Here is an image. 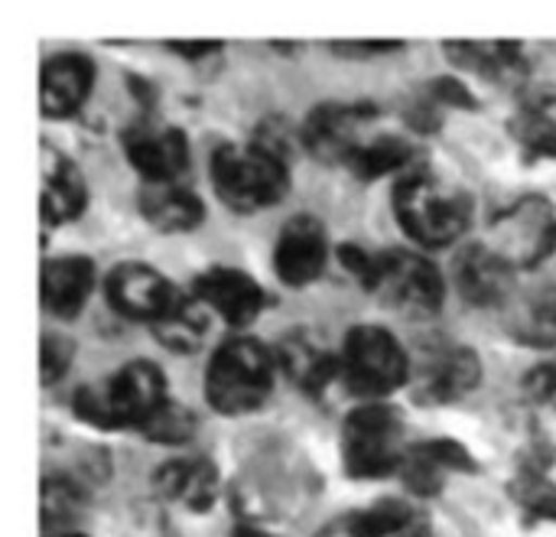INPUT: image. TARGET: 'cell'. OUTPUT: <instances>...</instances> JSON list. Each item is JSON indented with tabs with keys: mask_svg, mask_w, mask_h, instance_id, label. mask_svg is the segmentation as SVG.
<instances>
[{
	"mask_svg": "<svg viewBox=\"0 0 556 537\" xmlns=\"http://www.w3.org/2000/svg\"><path fill=\"white\" fill-rule=\"evenodd\" d=\"M166 378L153 362H130L121 372L75 391V417L101 430L143 427L163 404Z\"/></svg>",
	"mask_w": 556,
	"mask_h": 537,
	"instance_id": "6da1fadb",
	"label": "cell"
},
{
	"mask_svg": "<svg viewBox=\"0 0 556 537\" xmlns=\"http://www.w3.org/2000/svg\"><path fill=\"white\" fill-rule=\"evenodd\" d=\"M401 228L424 248H443L463 238L472 222V196L427 170H410L394 189Z\"/></svg>",
	"mask_w": 556,
	"mask_h": 537,
	"instance_id": "7a4b0ae2",
	"label": "cell"
},
{
	"mask_svg": "<svg viewBox=\"0 0 556 537\" xmlns=\"http://www.w3.org/2000/svg\"><path fill=\"white\" fill-rule=\"evenodd\" d=\"M274 369L277 355L270 349H264L257 339L235 336L208 362L205 398L218 414L228 417L257 411L274 388Z\"/></svg>",
	"mask_w": 556,
	"mask_h": 537,
	"instance_id": "3957f363",
	"label": "cell"
},
{
	"mask_svg": "<svg viewBox=\"0 0 556 537\" xmlns=\"http://www.w3.org/2000/svg\"><path fill=\"white\" fill-rule=\"evenodd\" d=\"M290 163L270 157L257 143H222L212 153V183L218 199L235 212H257L290 189Z\"/></svg>",
	"mask_w": 556,
	"mask_h": 537,
	"instance_id": "277c9868",
	"label": "cell"
},
{
	"mask_svg": "<svg viewBox=\"0 0 556 537\" xmlns=\"http://www.w3.org/2000/svg\"><path fill=\"white\" fill-rule=\"evenodd\" d=\"M404 414L391 404L368 401L345 417L342 427V460L355 479H381L401 473L407 457Z\"/></svg>",
	"mask_w": 556,
	"mask_h": 537,
	"instance_id": "5b68a950",
	"label": "cell"
},
{
	"mask_svg": "<svg viewBox=\"0 0 556 537\" xmlns=\"http://www.w3.org/2000/svg\"><path fill=\"white\" fill-rule=\"evenodd\" d=\"M342 378L362 398H384L410 382V355L381 326H355L342 342Z\"/></svg>",
	"mask_w": 556,
	"mask_h": 537,
	"instance_id": "8992f818",
	"label": "cell"
},
{
	"mask_svg": "<svg viewBox=\"0 0 556 537\" xmlns=\"http://www.w3.org/2000/svg\"><path fill=\"white\" fill-rule=\"evenodd\" d=\"M511 271L538 267L556 248V205L547 196H525L489 225L485 241Z\"/></svg>",
	"mask_w": 556,
	"mask_h": 537,
	"instance_id": "52a82bcc",
	"label": "cell"
},
{
	"mask_svg": "<svg viewBox=\"0 0 556 537\" xmlns=\"http://www.w3.org/2000/svg\"><path fill=\"white\" fill-rule=\"evenodd\" d=\"M371 294H378L384 307L410 320H427L443 310L446 287H443V274L437 271V264H430L417 251L394 248V251H381L378 280Z\"/></svg>",
	"mask_w": 556,
	"mask_h": 537,
	"instance_id": "ba28073f",
	"label": "cell"
},
{
	"mask_svg": "<svg viewBox=\"0 0 556 537\" xmlns=\"http://www.w3.org/2000/svg\"><path fill=\"white\" fill-rule=\"evenodd\" d=\"M482 378L476 349L453 339H427L410 359V391L424 404H450L466 398Z\"/></svg>",
	"mask_w": 556,
	"mask_h": 537,
	"instance_id": "9c48e42d",
	"label": "cell"
},
{
	"mask_svg": "<svg viewBox=\"0 0 556 537\" xmlns=\"http://www.w3.org/2000/svg\"><path fill=\"white\" fill-rule=\"evenodd\" d=\"M121 143L124 157L147 183H179L182 170L189 166L186 134L156 117H137L127 124Z\"/></svg>",
	"mask_w": 556,
	"mask_h": 537,
	"instance_id": "30bf717a",
	"label": "cell"
},
{
	"mask_svg": "<svg viewBox=\"0 0 556 537\" xmlns=\"http://www.w3.org/2000/svg\"><path fill=\"white\" fill-rule=\"evenodd\" d=\"M371 104L326 101L306 114V124L300 130L303 143L323 163H349L362 143V127L371 121Z\"/></svg>",
	"mask_w": 556,
	"mask_h": 537,
	"instance_id": "8fae6325",
	"label": "cell"
},
{
	"mask_svg": "<svg viewBox=\"0 0 556 537\" xmlns=\"http://www.w3.org/2000/svg\"><path fill=\"white\" fill-rule=\"evenodd\" d=\"M104 294H108V303L127 316V320H143V323H156L169 307L173 300L179 297V290L150 264H117L108 280H104Z\"/></svg>",
	"mask_w": 556,
	"mask_h": 537,
	"instance_id": "7c38bea8",
	"label": "cell"
},
{
	"mask_svg": "<svg viewBox=\"0 0 556 537\" xmlns=\"http://www.w3.org/2000/svg\"><path fill=\"white\" fill-rule=\"evenodd\" d=\"M277 369L306 395H323L336 378H342V359L329 349L319 333L293 329L277 346Z\"/></svg>",
	"mask_w": 556,
	"mask_h": 537,
	"instance_id": "4fadbf2b",
	"label": "cell"
},
{
	"mask_svg": "<svg viewBox=\"0 0 556 537\" xmlns=\"http://www.w3.org/2000/svg\"><path fill=\"white\" fill-rule=\"evenodd\" d=\"M326 261H329V245H326V232H323L319 218L293 215L280 228L277 251H274L280 280L290 287H306L326 271Z\"/></svg>",
	"mask_w": 556,
	"mask_h": 537,
	"instance_id": "5bb4252c",
	"label": "cell"
},
{
	"mask_svg": "<svg viewBox=\"0 0 556 537\" xmlns=\"http://www.w3.org/2000/svg\"><path fill=\"white\" fill-rule=\"evenodd\" d=\"M195 297L228 326H248L264 307V290L238 267H208L195 280Z\"/></svg>",
	"mask_w": 556,
	"mask_h": 537,
	"instance_id": "9a60e30c",
	"label": "cell"
},
{
	"mask_svg": "<svg viewBox=\"0 0 556 537\" xmlns=\"http://www.w3.org/2000/svg\"><path fill=\"white\" fill-rule=\"evenodd\" d=\"M94 65L81 52H59L42 62L39 72V104L46 117H68L75 114L91 91Z\"/></svg>",
	"mask_w": 556,
	"mask_h": 537,
	"instance_id": "2e32d148",
	"label": "cell"
},
{
	"mask_svg": "<svg viewBox=\"0 0 556 537\" xmlns=\"http://www.w3.org/2000/svg\"><path fill=\"white\" fill-rule=\"evenodd\" d=\"M472 470H476V463H472L469 450L459 447L456 440H424V444L410 447L401 463V476H404L407 489L417 496H437V492H443V486L453 473H472Z\"/></svg>",
	"mask_w": 556,
	"mask_h": 537,
	"instance_id": "e0dca14e",
	"label": "cell"
},
{
	"mask_svg": "<svg viewBox=\"0 0 556 537\" xmlns=\"http://www.w3.org/2000/svg\"><path fill=\"white\" fill-rule=\"evenodd\" d=\"M88 186L78 166L59 150L42 147V186H39V212L46 225H65L85 212Z\"/></svg>",
	"mask_w": 556,
	"mask_h": 537,
	"instance_id": "ac0fdd59",
	"label": "cell"
},
{
	"mask_svg": "<svg viewBox=\"0 0 556 537\" xmlns=\"http://www.w3.org/2000/svg\"><path fill=\"white\" fill-rule=\"evenodd\" d=\"M446 59L459 68H469L495 85H521L528 75V55L521 42L495 39V42H446Z\"/></svg>",
	"mask_w": 556,
	"mask_h": 537,
	"instance_id": "d6986e66",
	"label": "cell"
},
{
	"mask_svg": "<svg viewBox=\"0 0 556 537\" xmlns=\"http://www.w3.org/2000/svg\"><path fill=\"white\" fill-rule=\"evenodd\" d=\"M153 486L163 499L189 509V512H208L218 499V470L215 463L202 457L169 460L153 473Z\"/></svg>",
	"mask_w": 556,
	"mask_h": 537,
	"instance_id": "ffe728a7",
	"label": "cell"
},
{
	"mask_svg": "<svg viewBox=\"0 0 556 537\" xmlns=\"http://www.w3.org/2000/svg\"><path fill=\"white\" fill-rule=\"evenodd\" d=\"M453 274H456V287L466 303L495 307L505 300L515 271L482 241V245H469L466 251H459Z\"/></svg>",
	"mask_w": 556,
	"mask_h": 537,
	"instance_id": "44dd1931",
	"label": "cell"
},
{
	"mask_svg": "<svg viewBox=\"0 0 556 537\" xmlns=\"http://www.w3.org/2000/svg\"><path fill=\"white\" fill-rule=\"evenodd\" d=\"M91 287H94V267L88 258H55L42 264V277H39L42 307L62 320H72L85 310Z\"/></svg>",
	"mask_w": 556,
	"mask_h": 537,
	"instance_id": "7402d4cb",
	"label": "cell"
},
{
	"mask_svg": "<svg viewBox=\"0 0 556 537\" xmlns=\"http://www.w3.org/2000/svg\"><path fill=\"white\" fill-rule=\"evenodd\" d=\"M140 212L160 232H192L205 218L202 199L179 183H147L140 189Z\"/></svg>",
	"mask_w": 556,
	"mask_h": 537,
	"instance_id": "603a6c76",
	"label": "cell"
},
{
	"mask_svg": "<svg viewBox=\"0 0 556 537\" xmlns=\"http://www.w3.org/2000/svg\"><path fill=\"white\" fill-rule=\"evenodd\" d=\"M208 326H212V310L195 294L192 297L179 294L173 300V307L150 329L160 346H166L173 352H195L208 339Z\"/></svg>",
	"mask_w": 556,
	"mask_h": 537,
	"instance_id": "cb8c5ba5",
	"label": "cell"
},
{
	"mask_svg": "<svg viewBox=\"0 0 556 537\" xmlns=\"http://www.w3.org/2000/svg\"><path fill=\"white\" fill-rule=\"evenodd\" d=\"M417 163V150L404 137H368L358 143L352 160L345 163L358 179H381L391 173H404Z\"/></svg>",
	"mask_w": 556,
	"mask_h": 537,
	"instance_id": "d4e9b609",
	"label": "cell"
},
{
	"mask_svg": "<svg viewBox=\"0 0 556 537\" xmlns=\"http://www.w3.org/2000/svg\"><path fill=\"white\" fill-rule=\"evenodd\" d=\"M352 537H404L417 528V512L401 499H381L342 519Z\"/></svg>",
	"mask_w": 556,
	"mask_h": 537,
	"instance_id": "484cf974",
	"label": "cell"
},
{
	"mask_svg": "<svg viewBox=\"0 0 556 537\" xmlns=\"http://www.w3.org/2000/svg\"><path fill=\"white\" fill-rule=\"evenodd\" d=\"M511 134L531 157H554L556 160V95H541V98L528 101L518 111Z\"/></svg>",
	"mask_w": 556,
	"mask_h": 537,
	"instance_id": "4316f807",
	"label": "cell"
},
{
	"mask_svg": "<svg viewBox=\"0 0 556 537\" xmlns=\"http://www.w3.org/2000/svg\"><path fill=\"white\" fill-rule=\"evenodd\" d=\"M81 512V489L72 479L46 476L42 479V525L65 535L78 522Z\"/></svg>",
	"mask_w": 556,
	"mask_h": 537,
	"instance_id": "83f0119b",
	"label": "cell"
},
{
	"mask_svg": "<svg viewBox=\"0 0 556 537\" xmlns=\"http://www.w3.org/2000/svg\"><path fill=\"white\" fill-rule=\"evenodd\" d=\"M140 434L153 444H166V447H179L186 440L195 437V414L176 401H166L143 427Z\"/></svg>",
	"mask_w": 556,
	"mask_h": 537,
	"instance_id": "f1b7e54d",
	"label": "cell"
},
{
	"mask_svg": "<svg viewBox=\"0 0 556 537\" xmlns=\"http://www.w3.org/2000/svg\"><path fill=\"white\" fill-rule=\"evenodd\" d=\"M72 352L75 346L65 339V336H42V355H39V372H42V385H52L59 382L68 365H72Z\"/></svg>",
	"mask_w": 556,
	"mask_h": 537,
	"instance_id": "f546056e",
	"label": "cell"
},
{
	"mask_svg": "<svg viewBox=\"0 0 556 537\" xmlns=\"http://www.w3.org/2000/svg\"><path fill=\"white\" fill-rule=\"evenodd\" d=\"M525 391H528V398H531L538 408L556 414V359H547V362L534 365V369L525 375Z\"/></svg>",
	"mask_w": 556,
	"mask_h": 537,
	"instance_id": "4dcf8cb0",
	"label": "cell"
},
{
	"mask_svg": "<svg viewBox=\"0 0 556 537\" xmlns=\"http://www.w3.org/2000/svg\"><path fill=\"white\" fill-rule=\"evenodd\" d=\"M378 258L381 254H371L358 245H342L339 248V264L365 287V290H375V280H378Z\"/></svg>",
	"mask_w": 556,
	"mask_h": 537,
	"instance_id": "1f68e13d",
	"label": "cell"
},
{
	"mask_svg": "<svg viewBox=\"0 0 556 537\" xmlns=\"http://www.w3.org/2000/svg\"><path fill=\"white\" fill-rule=\"evenodd\" d=\"M518 499L528 505V512H534L538 519H551L556 522V486L547 479H525L518 489Z\"/></svg>",
	"mask_w": 556,
	"mask_h": 537,
	"instance_id": "d6a6232c",
	"label": "cell"
},
{
	"mask_svg": "<svg viewBox=\"0 0 556 537\" xmlns=\"http://www.w3.org/2000/svg\"><path fill=\"white\" fill-rule=\"evenodd\" d=\"M430 98L440 101V104H456V108H476V98L466 91L463 82L456 78H437L430 82Z\"/></svg>",
	"mask_w": 556,
	"mask_h": 537,
	"instance_id": "836d02e7",
	"label": "cell"
},
{
	"mask_svg": "<svg viewBox=\"0 0 556 537\" xmlns=\"http://www.w3.org/2000/svg\"><path fill=\"white\" fill-rule=\"evenodd\" d=\"M534 320L541 323V326H554L556 329V280L554 284H547L538 297H534Z\"/></svg>",
	"mask_w": 556,
	"mask_h": 537,
	"instance_id": "e575fe53",
	"label": "cell"
},
{
	"mask_svg": "<svg viewBox=\"0 0 556 537\" xmlns=\"http://www.w3.org/2000/svg\"><path fill=\"white\" fill-rule=\"evenodd\" d=\"M397 49V42H339L336 52L339 55H355V59H368V55H381Z\"/></svg>",
	"mask_w": 556,
	"mask_h": 537,
	"instance_id": "d590c367",
	"label": "cell"
},
{
	"mask_svg": "<svg viewBox=\"0 0 556 537\" xmlns=\"http://www.w3.org/2000/svg\"><path fill=\"white\" fill-rule=\"evenodd\" d=\"M169 49L186 59H205V55L218 52V42H169Z\"/></svg>",
	"mask_w": 556,
	"mask_h": 537,
	"instance_id": "8d00e7d4",
	"label": "cell"
},
{
	"mask_svg": "<svg viewBox=\"0 0 556 537\" xmlns=\"http://www.w3.org/2000/svg\"><path fill=\"white\" fill-rule=\"evenodd\" d=\"M231 537H274V535H267V532H261V528H251V525H238V528L231 532Z\"/></svg>",
	"mask_w": 556,
	"mask_h": 537,
	"instance_id": "74e56055",
	"label": "cell"
},
{
	"mask_svg": "<svg viewBox=\"0 0 556 537\" xmlns=\"http://www.w3.org/2000/svg\"><path fill=\"white\" fill-rule=\"evenodd\" d=\"M319 537H352V535H349L345 522H336V525H329V528H326Z\"/></svg>",
	"mask_w": 556,
	"mask_h": 537,
	"instance_id": "f35d334b",
	"label": "cell"
},
{
	"mask_svg": "<svg viewBox=\"0 0 556 537\" xmlns=\"http://www.w3.org/2000/svg\"><path fill=\"white\" fill-rule=\"evenodd\" d=\"M404 537H433V535H430V532H417V528H414L410 535H404Z\"/></svg>",
	"mask_w": 556,
	"mask_h": 537,
	"instance_id": "ab89813d",
	"label": "cell"
},
{
	"mask_svg": "<svg viewBox=\"0 0 556 537\" xmlns=\"http://www.w3.org/2000/svg\"><path fill=\"white\" fill-rule=\"evenodd\" d=\"M59 537H88V535H78V532H65V535H59Z\"/></svg>",
	"mask_w": 556,
	"mask_h": 537,
	"instance_id": "60d3db41",
	"label": "cell"
}]
</instances>
